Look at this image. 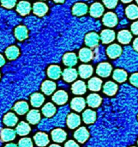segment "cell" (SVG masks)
I'll use <instances>...</instances> for the list:
<instances>
[{
  "instance_id": "cell-1",
  "label": "cell",
  "mask_w": 138,
  "mask_h": 147,
  "mask_svg": "<svg viewBox=\"0 0 138 147\" xmlns=\"http://www.w3.org/2000/svg\"><path fill=\"white\" fill-rule=\"evenodd\" d=\"M112 69H113L112 65L109 63L103 62V63H100L97 66L96 72L99 76L103 77V78H107V77L110 76V74L112 72Z\"/></svg>"
},
{
  "instance_id": "cell-2",
  "label": "cell",
  "mask_w": 138,
  "mask_h": 147,
  "mask_svg": "<svg viewBox=\"0 0 138 147\" xmlns=\"http://www.w3.org/2000/svg\"><path fill=\"white\" fill-rule=\"evenodd\" d=\"M102 21H103V23H104L105 26L109 27V28H113V27L117 25V23H118V17H117V16L114 13L108 12V13L104 15V17H103Z\"/></svg>"
},
{
  "instance_id": "cell-3",
  "label": "cell",
  "mask_w": 138,
  "mask_h": 147,
  "mask_svg": "<svg viewBox=\"0 0 138 147\" xmlns=\"http://www.w3.org/2000/svg\"><path fill=\"white\" fill-rule=\"evenodd\" d=\"M100 41V36L96 33H89L85 37V43L89 47H95L98 46Z\"/></svg>"
},
{
  "instance_id": "cell-4",
  "label": "cell",
  "mask_w": 138,
  "mask_h": 147,
  "mask_svg": "<svg viewBox=\"0 0 138 147\" xmlns=\"http://www.w3.org/2000/svg\"><path fill=\"white\" fill-rule=\"evenodd\" d=\"M122 53V47L118 44H113L109 46L107 49V53L110 59L118 58Z\"/></svg>"
},
{
  "instance_id": "cell-5",
  "label": "cell",
  "mask_w": 138,
  "mask_h": 147,
  "mask_svg": "<svg viewBox=\"0 0 138 147\" xmlns=\"http://www.w3.org/2000/svg\"><path fill=\"white\" fill-rule=\"evenodd\" d=\"M52 100L54 102H56L58 105H63L64 103L67 102L68 101V95L65 91L64 90H58L57 91L53 96H52Z\"/></svg>"
},
{
  "instance_id": "cell-6",
  "label": "cell",
  "mask_w": 138,
  "mask_h": 147,
  "mask_svg": "<svg viewBox=\"0 0 138 147\" xmlns=\"http://www.w3.org/2000/svg\"><path fill=\"white\" fill-rule=\"evenodd\" d=\"M77 78V71L76 69L73 68H67L63 71V78L64 81L70 83L76 79Z\"/></svg>"
},
{
  "instance_id": "cell-7",
  "label": "cell",
  "mask_w": 138,
  "mask_h": 147,
  "mask_svg": "<svg viewBox=\"0 0 138 147\" xmlns=\"http://www.w3.org/2000/svg\"><path fill=\"white\" fill-rule=\"evenodd\" d=\"M103 91L106 95H107L109 96H113L118 91V85L112 81H108L104 84Z\"/></svg>"
},
{
  "instance_id": "cell-8",
  "label": "cell",
  "mask_w": 138,
  "mask_h": 147,
  "mask_svg": "<svg viewBox=\"0 0 138 147\" xmlns=\"http://www.w3.org/2000/svg\"><path fill=\"white\" fill-rule=\"evenodd\" d=\"M75 138L80 143H85L89 138V133L85 127H80L75 133Z\"/></svg>"
},
{
  "instance_id": "cell-9",
  "label": "cell",
  "mask_w": 138,
  "mask_h": 147,
  "mask_svg": "<svg viewBox=\"0 0 138 147\" xmlns=\"http://www.w3.org/2000/svg\"><path fill=\"white\" fill-rule=\"evenodd\" d=\"M71 90L75 95H83L84 93H86L87 86H86L84 82L79 80V81H76V83L73 84Z\"/></svg>"
},
{
  "instance_id": "cell-10",
  "label": "cell",
  "mask_w": 138,
  "mask_h": 147,
  "mask_svg": "<svg viewBox=\"0 0 138 147\" xmlns=\"http://www.w3.org/2000/svg\"><path fill=\"white\" fill-rule=\"evenodd\" d=\"M81 124V118L76 114H70L67 118V125L70 129L76 128Z\"/></svg>"
},
{
  "instance_id": "cell-11",
  "label": "cell",
  "mask_w": 138,
  "mask_h": 147,
  "mask_svg": "<svg viewBox=\"0 0 138 147\" xmlns=\"http://www.w3.org/2000/svg\"><path fill=\"white\" fill-rule=\"evenodd\" d=\"M33 13L35 15H37L39 16H42L46 15V12L48 11V7L46 3H41V2H38V3H35L33 4Z\"/></svg>"
},
{
  "instance_id": "cell-12",
  "label": "cell",
  "mask_w": 138,
  "mask_h": 147,
  "mask_svg": "<svg viewBox=\"0 0 138 147\" xmlns=\"http://www.w3.org/2000/svg\"><path fill=\"white\" fill-rule=\"evenodd\" d=\"M100 39H101L102 42L105 43V44L111 43L115 39V33H114L113 30L105 29L100 34Z\"/></svg>"
},
{
  "instance_id": "cell-13",
  "label": "cell",
  "mask_w": 138,
  "mask_h": 147,
  "mask_svg": "<svg viewBox=\"0 0 138 147\" xmlns=\"http://www.w3.org/2000/svg\"><path fill=\"white\" fill-rule=\"evenodd\" d=\"M89 13L94 17H100L104 13V7L100 3H94L91 5Z\"/></svg>"
},
{
  "instance_id": "cell-14",
  "label": "cell",
  "mask_w": 138,
  "mask_h": 147,
  "mask_svg": "<svg viewBox=\"0 0 138 147\" xmlns=\"http://www.w3.org/2000/svg\"><path fill=\"white\" fill-rule=\"evenodd\" d=\"M87 102H88L89 107L98 108L102 102V98L98 94H91L88 96Z\"/></svg>"
},
{
  "instance_id": "cell-15",
  "label": "cell",
  "mask_w": 138,
  "mask_h": 147,
  "mask_svg": "<svg viewBox=\"0 0 138 147\" xmlns=\"http://www.w3.org/2000/svg\"><path fill=\"white\" fill-rule=\"evenodd\" d=\"M67 134L66 133L62 130V129H55L52 132V138L53 140V141L58 142V143H62L63 141H64L66 140Z\"/></svg>"
},
{
  "instance_id": "cell-16",
  "label": "cell",
  "mask_w": 138,
  "mask_h": 147,
  "mask_svg": "<svg viewBox=\"0 0 138 147\" xmlns=\"http://www.w3.org/2000/svg\"><path fill=\"white\" fill-rule=\"evenodd\" d=\"M16 10L17 12L21 15V16H26L30 13L31 10V5L28 2L26 1H21L17 6H16Z\"/></svg>"
},
{
  "instance_id": "cell-17",
  "label": "cell",
  "mask_w": 138,
  "mask_h": 147,
  "mask_svg": "<svg viewBox=\"0 0 138 147\" xmlns=\"http://www.w3.org/2000/svg\"><path fill=\"white\" fill-rule=\"evenodd\" d=\"M63 62L67 66H74L77 63V57L74 53H65L63 57Z\"/></svg>"
},
{
  "instance_id": "cell-18",
  "label": "cell",
  "mask_w": 138,
  "mask_h": 147,
  "mask_svg": "<svg viewBox=\"0 0 138 147\" xmlns=\"http://www.w3.org/2000/svg\"><path fill=\"white\" fill-rule=\"evenodd\" d=\"M85 104L86 103H85V101H84L83 98L76 97V98H74L71 101L70 106H71V109L76 110V112H81L85 108Z\"/></svg>"
},
{
  "instance_id": "cell-19",
  "label": "cell",
  "mask_w": 138,
  "mask_h": 147,
  "mask_svg": "<svg viewBox=\"0 0 138 147\" xmlns=\"http://www.w3.org/2000/svg\"><path fill=\"white\" fill-rule=\"evenodd\" d=\"M132 35L131 33L128 30H121L118 34V40L122 44H128L131 41Z\"/></svg>"
},
{
  "instance_id": "cell-20",
  "label": "cell",
  "mask_w": 138,
  "mask_h": 147,
  "mask_svg": "<svg viewBox=\"0 0 138 147\" xmlns=\"http://www.w3.org/2000/svg\"><path fill=\"white\" fill-rule=\"evenodd\" d=\"M94 57V53L90 48H82L79 52V58L82 62H88Z\"/></svg>"
},
{
  "instance_id": "cell-21",
  "label": "cell",
  "mask_w": 138,
  "mask_h": 147,
  "mask_svg": "<svg viewBox=\"0 0 138 147\" xmlns=\"http://www.w3.org/2000/svg\"><path fill=\"white\" fill-rule=\"evenodd\" d=\"M82 119L86 124H92L96 121V113L94 110L87 109L82 114Z\"/></svg>"
},
{
  "instance_id": "cell-22",
  "label": "cell",
  "mask_w": 138,
  "mask_h": 147,
  "mask_svg": "<svg viewBox=\"0 0 138 147\" xmlns=\"http://www.w3.org/2000/svg\"><path fill=\"white\" fill-rule=\"evenodd\" d=\"M93 67L89 65H82L79 66V74L82 78H88L93 74Z\"/></svg>"
},
{
  "instance_id": "cell-23",
  "label": "cell",
  "mask_w": 138,
  "mask_h": 147,
  "mask_svg": "<svg viewBox=\"0 0 138 147\" xmlns=\"http://www.w3.org/2000/svg\"><path fill=\"white\" fill-rule=\"evenodd\" d=\"M72 12L76 16H82L88 12V6L83 3H77L74 5Z\"/></svg>"
},
{
  "instance_id": "cell-24",
  "label": "cell",
  "mask_w": 138,
  "mask_h": 147,
  "mask_svg": "<svg viewBox=\"0 0 138 147\" xmlns=\"http://www.w3.org/2000/svg\"><path fill=\"white\" fill-rule=\"evenodd\" d=\"M15 35L16 37L17 40H24L25 39H27V29L25 26H18L17 28H15Z\"/></svg>"
},
{
  "instance_id": "cell-25",
  "label": "cell",
  "mask_w": 138,
  "mask_h": 147,
  "mask_svg": "<svg viewBox=\"0 0 138 147\" xmlns=\"http://www.w3.org/2000/svg\"><path fill=\"white\" fill-rule=\"evenodd\" d=\"M41 90L46 95H51L56 90V84L52 81L46 80L42 84Z\"/></svg>"
},
{
  "instance_id": "cell-26",
  "label": "cell",
  "mask_w": 138,
  "mask_h": 147,
  "mask_svg": "<svg viewBox=\"0 0 138 147\" xmlns=\"http://www.w3.org/2000/svg\"><path fill=\"white\" fill-rule=\"evenodd\" d=\"M35 144L39 146H46L49 143V138L46 134L42 133H38L34 136Z\"/></svg>"
},
{
  "instance_id": "cell-27",
  "label": "cell",
  "mask_w": 138,
  "mask_h": 147,
  "mask_svg": "<svg viewBox=\"0 0 138 147\" xmlns=\"http://www.w3.org/2000/svg\"><path fill=\"white\" fill-rule=\"evenodd\" d=\"M47 75L52 79H58L61 75V68L58 65H51L47 69Z\"/></svg>"
},
{
  "instance_id": "cell-28",
  "label": "cell",
  "mask_w": 138,
  "mask_h": 147,
  "mask_svg": "<svg viewBox=\"0 0 138 147\" xmlns=\"http://www.w3.org/2000/svg\"><path fill=\"white\" fill-rule=\"evenodd\" d=\"M102 80L98 78H93L88 81V89L92 91H99L101 89Z\"/></svg>"
},
{
  "instance_id": "cell-29",
  "label": "cell",
  "mask_w": 138,
  "mask_h": 147,
  "mask_svg": "<svg viewBox=\"0 0 138 147\" xmlns=\"http://www.w3.org/2000/svg\"><path fill=\"white\" fill-rule=\"evenodd\" d=\"M15 138V133L14 130L5 128L1 132V139L3 141H11Z\"/></svg>"
},
{
  "instance_id": "cell-30",
  "label": "cell",
  "mask_w": 138,
  "mask_h": 147,
  "mask_svg": "<svg viewBox=\"0 0 138 147\" xmlns=\"http://www.w3.org/2000/svg\"><path fill=\"white\" fill-rule=\"evenodd\" d=\"M27 120L31 124H33V125L37 124L40 121V112L38 110H35V109L31 110L27 114Z\"/></svg>"
},
{
  "instance_id": "cell-31",
  "label": "cell",
  "mask_w": 138,
  "mask_h": 147,
  "mask_svg": "<svg viewBox=\"0 0 138 147\" xmlns=\"http://www.w3.org/2000/svg\"><path fill=\"white\" fill-rule=\"evenodd\" d=\"M125 13L128 18L132 19V20L137 19L138 18V7L135 4L129 5L125 9Z\"/></svg>"
},
{
  "instance_id": "cell-32",
  "label": "cell",
  "mask_w": 138,
  "mask_h": 147,
  "mask_svg": "<svg viewBox=\"0 0 138 147\" xmlns=\"http://www.w3.org/2000/svg\"><path fill=\"white\" fill-rule=\"evenodd\" d=\"M113 77V79L116 80L117 82L123 83V82H125L127 79V73L125 71H123V70L117 69V70L114 71Z\"/></svg>"
},
{
  "instance_id": "cell-33",
  "label": "cell",
  "mask_w": 138,
  "mask_h": 147,
  "mask_svg": "<svg viewBox=\"0 0 138 147\" xmlns=\"http://www.w3.org/2000/svg\"><path fill=\"white\" fill-rule=\"evenodd\" d=\"M19 53H20L19 49L16 47H15V46H11V47H8L6 49V51H5L6 57L9 59H10V60L16 59L18 57V55H19Z\"/></svg>"
},
{
  "instance_id": "cell-34",
  "label": "cell",
  "mask_w": 138,
  "mask_h": 147,
  "mask_svg": "<svg viewBox=\"0 0 138 147\" xmlns=\"http://www.w3.org/2000/svg\"><path fill=\"white\" fill-rule=\"evenodd\" d=\"M31 103L33 107H40L45 101L44 96L40 93H35L31 96Z\"/></svg>"
},
{
  "instance_id": "cell-35",
  "label": "cell",
  "mask_w": 138,
  "mask_h": 147,
  "mask_svg": "<svg viewBox=\"0 0 138 147\" xmlns=\"http://www.w3.org/2000/svg\"><path fill=\"white\" fill-rule=\"evenodd\" d=\"M14 109L18 115H24L28 111V104L26 102H19L15 105Z\"/></svg>"
},
{
  "instance_id": "cell-36",
  "label": "cell",
  "mask_w": 138,
  "mask_h": 147,
  "mask_svg": "<svg viewBox=\"0 0 138 147\" xmlns=\"http://www.w3.org/2000/svg\"><path fill=\"white\" fill-rule=\"evenodd\" d=\"M42 113L46 117H52L56 113V108L52 103H46L42 109Z\"/></svg>"
},
{
  "instance_id": "cell-37",
  "label": "cell",
  "mask_w": 138,
  "mask_h": 147,
  "mask_svg": "<svg viewBox=\"0 0 138 147\" xmlns=\"http://www.w3.org/2000/svg\"><path fill=\"white\" fill-rule=\"evenodd\" d=\"M30 132V127L27 123L26 122H21L19 123V125L17 126L16 127V133L21 135V136H24V135H27Z\"/></svg>"
},
{
  "instance_id": "cell-38",
  "label": "cell",
  "mask_w": 138,
  "mask_h": 147,
  "mask_svg": "<svg viewBox=\"0 0 138 147\" xmlns=\"http://www.w3.org/2000/svg\"><path fill=\"white\" fill-rule=\"evenodd\" d=\"M17 117L12 113H9L3 117V123L8 127L15 126L17 123Z\"/></svg>"
},
{
  "instance_id": "cell-39",
  "label": "cell",
  "mask_w": 138,
  "mask_h": 147,
  "mask_svg": "<svg viewBox=\"0 0 138 147\" xmlns=\"http://www.w3.org/2000/svg\"><path fill=\"white\" fill-rule=\"evenodd\" d=\"M18 146H19V147H33V142H32L31 139L24 138L19 141Z\"/></svg>"
},
{
  "instance_id": "cell-40",
  "label": "cell",
  "mask_w": 138,
  "mask_h": 147,
  "mask_svg": "<svg viewBox=\"0 0 138 147\" xmlns=\"http://www.w3.org/2000/svg\"><path fill=\"white\" fill-rule=\"evenodd\" d=\"M16 0H1V4L7 9H11L15 7Z\"/></svg>"
},
{
  "instance_id": "cell-41",
  "label": "cell",
  "mask_w": 138,
  "mask_h": 147,
  "mask_svg": "<svg viewBox=\"0 0 138 147\" xmlns=\"http://www.w3.org/2000/svg\"><path fill=\"white\" fill-rule=\"evenodd\" d=\"M103 3L108 9H113L118 4V0H103Z\"/></svg>"
},
{
  "instance_id": "cell-42",
  "label": "cell",
  "mask_w": 138,
  "mask_h": 147,
  "mask_svg": "<svg viewBox=\"0 0 138 147\" xmlns=\"http://www.w3.org/2000/svg\"><path fill=\"white\" fill-rule=\"evenodd\" d=\"M130 82L134 86L138 87V73H134L133 75H131V77L130 78Z\"/></svg>"
},
{
  "instance_id": "cell-43",
  "label": "cell",
  "mask_w": 138,
  "mask_h": 147,
  "mask_svg": "<svg viewBox=\"0 0 138 147\" xmlns=\"http://www.w3.org/2000/svg\"><path fill=\"white\" fill-rule=\"evenodd\" d=\"M131 32L136 34V35H138V21L133 22L131 24Z\"/></svg>"
},
{
  "instance_id": "cell-44",
  "label": "cell",
  "mask_w": 138,
  "mask_h": 147,
  "mask_svg": "<svg viewBox=\"0 0 138 147\" xmlns=\"http://www.w3.org/2000/svg\"><path fill=\"white\" fill-rule=\"evenodd\" d=\"M64 147H79V146H78L75 141H73V140H70V141H68V142L65 144Z\"/></svg>"
},
{
  "instance_id": "cell-45",
  "label": "cell",
  "mask_w": 138,
  "mask_h": 147,
  "mask_svg": "<svg viewBox=\"0 0 138 147\" xmlns=\"http://www.w3.org/2000/svg\"><path fill=\"white\" fill-rule=\"evenodd\" d=\"M133 47H134V49H135L136 51H137L138 52V38H137V39L134 40V42H133Z\"/></svg>"
},
{
  "instance_id": "cell-46",
  "label": "cell",
  "mask_w": 138,
  "mask_h": 147,
  "mask_svg": "<svg viewBox=\"0 0 138 147\" xmlns=\"http://www.w3.org/2000/svg\"><path fill=\"white\" fill-rule=\"evenodd\" d=\"M4 63H5V59H4V58L0 54V67L3 66V65H4Z\"/></svg>"
},
{
  "instance_id": "cell-47",
  "label": "cell",
  "mask_w": 138,
  "mask_h": 147,
  "mask_svg": "<svg viewBox=\"0 0 138 147\" xmlns=\"http://www.w3.org/2000/svg\"><path fill=\"white\" fill-rule=\"evenodd\" d=\"M4 147H17V146L15 144H13V143H10V144H8L7 146H5Z\"/></svg>"
},
{
  "instance_id": "cell-48",
  "label": "cell",
  "mask_w": 138,
  "mask_h": 147,
  "mask_svg": "<svg viewBox=\"0 0 138 147\" xmlns=\"http://www.w3.org/2000/svg\"><path fill=\"white\" fill-rule=\"evenodd\" d=\"M132 0H122V2L123 3H130V2H131Z\"/></svg>"
},
{
  "instance_id": "cell-49",
  "label": "cell",
  "mask_w": 138,
  "mask_h": 147,
  "mask_svg": "<svg viewBox=\"0 0 138 147\" xmlns=\"http://www.w3.org/2000/svg\"><path fill=\"white\" fill-rule=\"evenodd\" d=\"M56 3H64V0H54Z\"/></svg>"
},
{
  "instance_id": "cell-50",
  "label": "cell",
  "mask_w": 138,
  "mask_h": 147,
  "mask_svg": "<svg viewBox=\"0 0 138 147\" xmlns=\"http://www.w3.org/2000/svg\"><path fill=\"white\" fill-rule=\"evenodd\" d=\"M50 147H60L59 146H58V145H52V146H50Z\"/></svg>"
},
{
  "instance_id": "cell-51",
  "label": "cell",
  "mask_w": 138,
  "mask_h": 147,
  "mask_svg": "<svg viewBox=\"0 0 138 147\" xmlns=\"http://www.w3.org/2000/svg\"><path fill=\"white\" fill-rule=\"evenodd\" d=\"M136 1H137V3H138V0H136Z\"/></svg>"
},
{
  "instance_id": "cell-52",
  "label": "cell",
  "mask_w": 138,
  "mask_h": 147,
  "mask_svg": "<svg viewBox=\"0 0 138 147\" xmlns=\"http://www.w3.org/2000/svg\"><path fill=\"white\" fill-rule=\"evenodd\" d=\"M132 147H136V146H132Z\"/></svg>"
},
{
  "instance_id": "cell-53",
  "label": "cell",
  "mask_w": 138,
  "mask_h": 147,
  "mask_svg": "<svg viewBox=\"0 0 138 147\" xmlns=\"http://www.w3.org/2000/svg\"><path fill=\"white\" fill-rule=\"evenodd\" d=\"M137 144H138V141H137Z\"/></svg>"
}]
</instances>
